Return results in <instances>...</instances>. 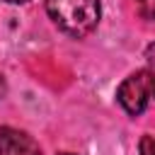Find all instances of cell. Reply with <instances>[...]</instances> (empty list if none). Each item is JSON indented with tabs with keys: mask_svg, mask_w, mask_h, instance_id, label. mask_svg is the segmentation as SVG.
I'll use <instances>...</instances> for the list:
<instances>
[{
	"mask_svg": "<svg viewBox=\"0 0 155 155\" xmlns=\"http://www.w3.org/2000/svg\"><path fill=\"white\" fill-rule=\"evenodd\" d=\"M46 12L53 24L73 39H85L99 24V0H46Z\"/></svg>",
	"mask_w": 155,
	"mask_h": 155,
	"instance_id": "obj_1",
	"label": "cell"
},
{
	"mask_svg": "<svg viewBox=\"0 0 155 155\" xmlns=\"http://www.w3.org/2000/svg\"><path fill=\"white\" fill-rule=\"evenodd\" d=\"M150 80H153V70H138L119 85L116 99L131 116H138L145 111L150 99Z\"/></svg>",
	"mask_w": 155,
	"mask_h": 155,
	"instance_id": "obj_2",
	"label": "cell"
},
{
	"mask_svg": "<svg viewBox=\"0 0 155 155\" xmlns=\"http://www.w3.org/2000/svg\"><path fill=\"white\" fill-rule=\"evenodd\" d=\"M0 155H41V148L29 133L0 126Z\"/></svg>",
	"mask_w": 155,
	"mask_h": 155,
	"instance_id": "obj_3",
	"label": "cell"
},
{
	"mask_svg": "<svg viewBox=\"0 0 155 155\" xmlns=\"http://www.w3.org/2000/svg\"><path fill=\"white\" fill-rule=\"evenodd\" d=\"M140 155H155V136H143L138 143Z\"/></svg>",
	"mask_w": 155,
	"mask_h": 155,
	"instance_id": "obj_4",
	"label": "cell"
},
{
	"mask_svg": "<svg viewBox=\"0 0 155 155\" xmlns=\"http://www.w3.org/2000/svg\"><path fill=\"white\" fill-rule=\"evenodd\" d=\"M145 61H148V65L153 68V73H155V41L145 48Z\"/></svg>",
	"mask_w": 155,
	"mask_h": 155,
	"instance_id": "obj_5",
	"label": "cell"
},
{
	"mask_svg": "<svg viewBox=\"0 0 155 155\" xmlns=\"http://www.w3.org/2000/svg\"><path fill=\"white\" fill-rule=\"evenodd\" d=\"M5 92H7V85H5V78L0 75V97H5Z\"/></svg>",
	"mask_w": 155,
	"mask_h": 155,
	"instance_id": "obj_6",
	"label": "cell"
},
{
	"mask_svg": "<svg viewBox=\"0 0 155 155\" xmlns=\"http://www.w3.org/2000/svg\"><path fill=\"white\" fill-rule=\"evenodd\" d=\"M150 97H155V73H153V80H150Z\"/></svg>",
	"mask_w": 155,
	"mask_h": 155,
	"instance_id": "obj_7",
	"label": "cell"
},
{
	"mask_svg": "<svg viewBox=\"0 0 155 155\" xmlns=\"http://www.w3.org/2000/svg\"><path fill=\"white\" fill-rule=\"evenodd\" d=\"M5 2H10V5H22V2H27V0H5Z\"/></svg>",
	"mask_w": 155,
	"mask_h": 155,
	"instance_id": "obj_8",
	"label": "cell"
},
{
	"mask_svg": "<svg viewBox=\"0 0 155 155\" xmlns=\"http://www.w3.org/2000/svg\"><path fill=\"white\" fill-rule=\"evenodd\" d=\"M150 15H153V17H155V0H153V12H150Z\"/></svg>",
	"mask_w": 155,
	"mask_h": 155,
	"instance_id": "obj_9",
	"label": "cell"
},
{
	"mask_svg": "<svg viewBox=\"0 0 155 155\" xmlns=\"http://www.w3.org/2000/svg\"><path fill=\"white\" fill-rule=\"evenodd\" d=\"M58 155H73V153H58Z\"/></svg>",
	"mask_w": 155,
	"mask_h": 155,
	"instance_id": "obj_10",
	"label": "cell"
},
{
	"mask_svg": "<svg viewBox=\"0 0 155 155\" xmlns=\"http://www.w3.org/2000/svg\"><path fill=\"white\" fill-rule=\"evenodd\" d=\"M138 2H145V0H138Z\"/></svg>",
	"mask_w": 155,
	"mask_h": 155,
	"instance_id": "obj_11",
	"label": "cell"
}]
</instances>
